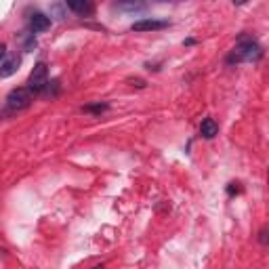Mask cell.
Wrapping results in <instances>:
<instances>
[{
	"instance_id": "obj_1",
	"label": "cell",
	"mask_w": 269,
	"mask_h": 269,
	"mask_svg": "<svg viewBox=\"0 0 269 269\" xmlns=\"http://www.w3.org/2000/svg\"><path fill=\"white\" fill-rule=\"evenodd\" d=\"M263 57V48L255 40H244L240 42L234 53L227 57L229 63H242V61H259Z\"/></svg>"
},
{
	"instance_id": "obj_2",
	"label": "cell",
	"mask_w": 269,
	"mask_h": 269,
	"mask_svg": "<svg viewBox=\"0 0 269 269\" xmlns=\"http://www.w3.org/2000/svg\"><path fill=\"white\" fill-rule=\"evenodd\" d=\"M34 101V93L30 91L28 86H19V88H13V91L7 95V107L11 112H19L30 107V103Z\"/></svg>"
},
{
	"instance_id": "obj_3",
	"label": "cell",
	"mask_w": 269,
	"mask_h": 269,
	"mask_svg": "<svg viewBox=\"0 0 269 269\" xmlns=\"http://www.w3.org/2000/svg\"><path fill=\"white\" fill-rule=\"evenodd\" d=\"M48 84V67L46 63H36L34 69L30 71V78H28V88L36 95V93H42Z\"/></svg>"
},
{
	"instance_id": "obj_4",
	"label": "cell",
	"mask_w": 269,
	"mask_h": 269,
	"mask_svg": "<svg viewBox=\"0 0 269 269\" xmlns=\"http://www.w3.org/2000/svg\"><path fill=\"white\" fill-rule=\"evenodd\" d=\"M164 28H168V21H164V19H139L131 26L133 32H158Z\"/></svg>"
},
{
	"instance_id": "obj_5",
	"label": "cell",
	"mask_w": 269,
	"mask_h": 269,
	"mask_svg": "<svg viewBox=\"0 0 269 269\" xmlns=\"http://www.w3.org/2000/svg\"><path fill=\"white\" fill-rule=\"evenodd\" d=\"M65 7L69 11L78 13L80 17H91L95 13V5L88 3V0H69V3H65Z\"/></svg>"
},
{
	"instance_id": "obj_6",
	"label": "cell",
	"mask_w": 269,
	"mask_h": 269,
	"mask_svg": "<svg viewBox=\"0 0 269 269\" xmlns=\"http://www.w3.org/2000/svg\"><path fill=\"white\" fill-rule=\"evenodd\" d=\"M21 65V59L17 55H11V57H5L3 61H0V78H9L13 76L17 69H19Z\"/></svg>"
},
{
	"instance_id": "obj_7",
	"label": "cell",
	"mask_w": 269,
	"mask_h": 269,
	"mask_svg": "<svg viewBox=\"0 0 269 269\" xmlns=\"http://www.w3.org/2000/svg\"><path fill=\"white\" fill-rule=\"evenodd\" d=\"M51 28V17L44 15V13H34L30 17V30L34 34H38V32H46Z\"/></svg>"
},
{
	"instance_id": "obj_8",
	"label": "cell",
	"mask_w": 269,
	"mask_h": 269,
	"mask_svg": "<svg viewBox=\"0 0 269 269\" xmlns=\"http://www.w3.org/2000/svg\"><path fill=\"white\" fill-rule=\"evenodd\" d=\"M200 135L204 139H214L219 135V127H217V122H214L212 118H204L202 124H200Z\"/></svg>"
},
{
	"instance_id": "obj_9",
	"label": "cell",
	"mask_w": 269,
	"mask_h": 269,
	"mask_svg": "<svg viewBox=\"0 0 269 269\" xmlns=\"http://www.w3.org/2000/svg\"><path fill=\"white\" fill-rule=\"evenodd\" d=\"M107 107H110L107 103H93V105H84L82 110H84V112H88V114H101V112H105V110H107Z\"/></svg>"
},
{
	"instance_id": "obj_10",
	"label": "cell",
	"mask_w": 269,
	"mask_h": 269,
	"mask_svg": "<svg viewBox=\"0 0 269 269\" xmlns=\"http://www.w3.org/2000/svg\"><path fill=\"white\" fill-rule=\"evenodd\" d=\"M26 51H34L36 48V38H34V34H28L26 36V46H23Z\"/></svg>"
},
{
	"instance_id": "obj_11",
	"label": "cell",
	"mask_w": 269,
	"mask_h": 269,
	"mask_svg": "<svg viewBox=\"0 0 269 269\" xmlns=\"http://www.w3.org/2000/svg\"><path fill=\"white\" fill-rule=\"evenodd\" d=\"M116 7H122V9H131V11H137V9H145V5H137V3H120Z\"/></svg>"
},
{
	"instance_id": "obj_12",
	"label": "cell",
	"mask_w": 269,
	"mask_h": 269,
	"mask_svg": "<svg viewBox=\"0 0 269 269\" xmlns=\"http://www.w3.org/2000/svg\"><path fill=\"white\" fill-rule=\"evenodd\" d=\"M259 240H261V244H263V246L267 244V229H261V238H259Z\"/></svg>"
},
{
	"instance_id": "obj_13",
	"label": "cell",
	"mask_w": 269,
	"mask_h": 269,
	"mask_svg": "<svg viewBox=\"0 0 269 269\" xmlns=\"http://www.w3.org/2000/svg\"><path fill=\"white\" fill-rule=\"evenodd\" d=\"M5 51H7V48H5V44H0V61L5 59Z\"/></svg>"
},
{
	"instance_id": "obj_14",
	"label": "cell",
	"mask_w": 269,
	"mask_h": 269,
	"mask_svg": "<svg viewBox=\"0 0 269 269\" xmlns=\"http://www.w3.org/2000/svg\"><path fill=\"white\" fill-rule=\"evenodd\" d=\"M91 269H103V265H95V267H91Z\"/></svg>"
}]
</instances>
